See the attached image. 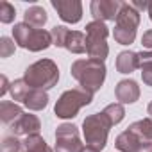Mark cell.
I'll return each mask as SVG.
<instances>
[{"label":"cell","mask_w":152,"mask_h":152,"mask_svg":"<svg viewBox=\"0 0 152 152\" xmlns=\"http://www.w3.org/2000/svg\"><path fill=\"white\" fill-rule=\"evenodd\" d=\"M147 150H148V152H152V145H150V147H148V148H147Z\"/></svg>","instance_id":"cell-35"},{"label":"cell","mask_w":152,"mask_h":152,"mask_svg":"<svg viewBox=\"0 0 152 152\" xmlns=\"http://www.w3.org/2000/svg\"><path fill=\"white\" fill-rule=\"evenodd\" d=\"M140 25V13L127 2L122 4V9L116 16V25L113 31L115 41L120 45H131L136 38V29Z\"/></svg>","instance_id":"cell-5"},{"label":"cell","mask_w":152,"mask_h":152,"mask_svg":"<svg viewBox=\"0 0 152 152\" xmlns=\"http://www.w3.org/2000/svg\"><path fill=\"white\" fill-rule=\"evenodd\" d=\"M115 95L120 100V104H132L140 99V86L132 79H124L116 84Z\"/></svg>","instance_id":"cell-12"},{"label":"cell","mask_w":152,"mask_h":152,"mask_svg":"<svg viewBox=\"0 0 152 152\" xmlns=\"http://www.w3.org/2000/svg\"><path fill=\"white\" fill-rule=\"evenodd\" d=\"M150 118H152V116H150Z\"/></svg>","instance_id":"cell-36"},{"label":"cell","mask_w":152,"mask_h":152,"mask_svg":"<svg viewBox=\"0 0 152 152\" xmlns=\"http://www.w3.org/2000/svg\"><path fill=\"white\" fill-rule=\"evenodd\" d=\"M102 115L109 120L111 125H116V124H120V122L124 120L125 109H124V106H122L120 102H118V104H109V106L102 111Z\"/></svg>","instance_id":"cell-21"},{"label":"cell","mask_w":152,"mask_h":152,"mask_svg":"<svg viewBox=\"0 0 152 152\" xmlns=\"http://www.w3.org/2000/svg\"><path fill=\"white\" fill-rule=\"evenodd\" d=\"M41 124L38 120V116L34 115H22L15 124H11V131L15 136H31V134H39Z\"/></svg>","instance_id":"cell-11"},{"label":"cell","mask_w":152,"mask_h":152,"mask_svg":"<svg viewBox=\"0 0 152 152\" xmlns=\"http://www.w3.org/2000/svg\"><path fill=\"white\" fill-rule=\"evenodd\" d=\"M11 54H15V41L6 36L0 38V57H9Z\"/></svg>","instance_id":"cell-26"},{"label":"cell","mask_w":152,"mask_h":152,"mask_svg":"<svg viewBox=\"0 0 152 152\" xmlns=\"http://www.w3.org/2000/svg\"><path fill=\"white\" fill-rule=\"evenodd\" d=\"M29 91H31V86H29L23 79H16L15 83H11L9 93H11V97H13L15 102H23V99L27 97Z\"/></svg>","instance_id":"cell-22"},{"label":"cell","mask_w":152,"mask_h":152,"mask_svg":"<svg viewBox=\"0 0 152 152\" xmlns=\"http://www.w3.org/2000/svg\"><path fill=\"white\" fill-rule=\"evenodd\" d=\"M141 79L147 86H152V64L141 66Z\"/></svg>","instance_id":"cell-27"},{"label":"cell","mask_w":152,"mask_h":152,"mask_svg":"<svg viewBox=\"0 0 152 152\" xmlns=\"http://www.w3.org/2000/svg\"><path fill=\"white\" fill-rule=\"evenodd\" d=\"M129 131H132L147 147L152 145V118H143L129 125Z\"/></svg>","instance_id":"cell-17"},{"label":"cell","mask_w":152,"mask_h":152,"mask_svg":"<svg viewBox=\"0 0 152 152\" xmlns=\"http://www.w3.org/2000/svg\"><path fill=\"white\" fill-rule=\"evenodd\" d=\"M141 45H143L145 48L152 50V29L143 32V36H141Z\"/></svg>","instance_id":"cell-29"},{"label":"cell","mask_w":152,"mask_h":152,"mask_svg":"<svg viewBox=\"0 0 152 152\" xmlns=\"http://www.w3.org/2000/svg\"><path fill=\"white\" fill-rule=\"evenodd\" d=\"M52 7L66 23H77L83 18V4L79 0H52Z\"/></svg>","instance_id":"cell-9"},{"label":"cell","mask_w":152,"mask_h":152,"mask_svg":"<svg viewBox=\"0 0 152 152\" xmlns=\"http://www.w3.org/2000/svg\"><path fill=\"white\" fill-rule=\"evenodd\" d=\"M131 6L140 13L141 9H148V2H138V0H134V2H131Z\"/></svg>","instance_id":"cell-31"},{"label":"cell","mask_w":152,"mask_h":152,"mask_svg":"<svg viewBox=\"0 0 152 152\" xmlns=\"http://www.w3.org/2000/svg\"><path fill=\"white\" fill-rule=\"evenodd\" d=\"M148 16H150V20H152V2L148 4Z\"/></svg>","instance_id":"cell-34"},{"label":"cell","mask_w":152,"mask_h":152,"mask_svg":"<svg viewBox=\"0 0 152 152\" xmlns=\"http://www.w3.org/2000/svg\"><path fill=\"white\" fill-rule=\"evenodd\" d=\"M68 31H70V29H66V27H63V25H56V27L50 31V34H52V41H54L56 47H63V45H64V39H66Z\"/></svg>","instance_id":"cell-25"},{"label":"cell","mask_w":152,"mask_h":152,"mask_svg":"<svg viewBox=\"0 0 152 152\" xmlns=\"http://www.w3.org/2000/svg\"><path fill=\"white\" fill-rule=\"evenodd\" d=\"M0 81H2V88H0V97H2V95H6V91L11 88V84L7 83V77H6V75H2V77H0Z\"/></svg>","instance_id":"cell-30"},{"label":"cell","mask_w":152,"mask_h":152,"mask_svg":"<svg viewBox=\"0 0 152 152\" xmlns=\"http://www.w3.org/2000/svg\"><path fill=\"white\" fill-rule=\"evenodd\" d=\"M23 81L32 90H50L59 81V68L52 59H39L27 66L23 73Z\"/></svg>","instance_id":"cell-2"},{"label":"cell","mask_w":152,"mask_h":152,"mask_svg":"<svg viewBox=\"0 0 152 152\" xmlns=\"http://www.w3.org/2000/svg\"><path fill=\"white\" fill-rule=\"evenodd\" d=\"M22 115L23 111L16 102H9V100L0 102V118H2L4 124H15Z\"/></svg>","instance_id":"cell-18"},{"label":"cell","mask_w":152,"mask_h":152,"mask_svg":"<svg viewBox=\"0 0 152 152\" xmlns=\"http://www.w3.org/2000/svg\"><path fill=\"white\" fill-rule=\"evenodd\" d=\"M47 104H48V95L43 90H32L31 88V91L23 99V106L31 111H41L47 107Z\"/></svg>","instance_id":"cell-16"},{"label":"cell","mask_w":152,"mask_h":152,"mask_svg":"<svg viewBox=\"0 0 152 152\" xmlns=\"http://www.w3.org/2000/svg\"><path fill=\"white\" fill-rule=\"evenodd\" d=\"M136 68H140V61H138V54L131 52V50H124L118 54L116 57V70L120 73H132Z\"/></svg>","instance_id":"cell-15"},{"label":"cell","mask_w":152,"mask_h":152,"mask_svg":"<svg viewBox=\"0 0 152 152\" xmlns=\"http://www.w3.org/2000/svg\"><path fill=\"white\" fill-rule=\"evenodd\" d=\"M83 152H100V150H97V148H93V147H88V145H86V147L83 148Z\"/></svg>","instance_id":"cell-32"},{"label":"cell","mask_w":152,"mask_h":152,"mask_svg":"<svg viewBox=\"0 0 152 152\" xmlns=\"http://www.w3.org/2000/svg\"><path fill=\"white\" fill-rule=\"evenodd\" d=\"M70 72H72V77L81 84V88L90 91L91 95L97 93L106 81L104 61H97V59H90V57L77 59V61H73Z\"/></svg>","instance_id":"cell-1"},{"label":"cell","mask_w":152,"mask_h":152,"mask_svg":"<svg viewBox=\"0 0 152 152\" xmlns=\"http://www.w3.org/2000/svg\"><path fill=\"white\" fill-rule=\"evenodd\" d=\"M23 141H20L16 136H6L0 147V152H22Z\"/></svg>","instance_id":"cell-23"},{"label":"cell","mask_w":152,"mask_h":152,"mask_svg":"<svg viewBox=\"0 0 152 152\" xmlns=\"http://www.w3.org/2000/svg\"><path fill=\"white\" fill-rule=\"evenodd\" d=\"M93 100V95L83 88H73V90H68L64 91L59 100L56 102V107H54V113L57 118H73L77 116V113L81 111V107L91 104Z\"/></svg>","instance_id":"cell-4"},{"label":"cell","mask_w":152,"mask_h":152,"mask_svg":"<svg viewBox=\"0 0 152 152\" xmlns=\"http://www.w3.org/2000/svg\"><path fill=\"white\" fill-rule=\"evenodd\" d=\"M115 145H116V148H118L120 152H141V150H147V148H148V147H147L132 131H129V129L118 134Z\"/></svg>","instance_id":"cell-13"},{"label":"cell","mask_w":152,"mask_h":152,"mask_svg":"<svg viewBox=\"0 0 152 152\" xmlns=\"http://www.w3.org/2000/svg\"><path fill=\"white\" fill-rule=\"evenodd\" d=\"M63 48L70 50L72 54H84L86 52V34L79 31H68Z\"/></svg>","instance_id":"cell-14"},{"label":"cell","mask_w":152,"mask_h":152,"mask_svg":"<svg viewBox=\"0 0 152 152\" xmlns=\"http://www.w3.org/2000/svg\"><path fill=\"white\" fill-rule=\"evenodd\" d=\"M113 125L102 113H95L84 118L83 122V132L88 147H93L97 150H102L107 143V134Z\"/></svg>","instance_id":"cell-6"},{"label":"cell","mask_w":152,"mask_h":152,"mask_svg":"<svg viewBox=\"0 0 152 152\" xmlns=\"http://www.w3.org/2000/svg\"><path fill=\"white\" fill-rule=\"evenodd\" d=\"M23 148L27 152H54L39 134H31L23 140Z\"/></svg>","instance_id":"cell-20"},{"label":"cell","mask_w":152,"mask_h":152,"mask_svg":"<svg viewBox=\"0 0 152 152\" xmlns=\"http://www.w3.org/2000/svg\"><path fill=\"white\" fill-rule=\"evenodd\" d=\"M79 129L73 124H61L56 131V152H83Z\"/></svg>","instance_id":"cell-8"},{"label":"cell","mask_w":152,"mask_h":152,"mask_svg":"<svg viewBox=\"0 0 152 152\" xmlns=\"http://www.w3.org/2000/svg\"><path fill=\"white\" fill-rule=\"evenodd\" d=\"M138 61H140V68L145 64H152V50L148 52H138Z\"/></svg>","instance_id":"cell-28"},{"label":"cell","mask_w":152,"mask_h":152,"mask_svg":"<svg viewBox=\"0 0 152 152\" xmlns=\"http://www.w3.org/2000/svg\"><path fill=\"white\" fill-rule=\"evenodd\" d=\"M23 16H25V23L31 25V27H34V29H41V27L47 23V20H48L47 11H45L43 7H39V6L29 7Z\"/></svg>","instance_id":"cell-19"},{"label":"cell","mask_w":152,"mask_h":152,"mask_svg":"<svg viewBox=\"0 0 152 152\" xmlns=\"http://www.w3.org/2000/svg\"><path fill=\"white\" fill-rule=\"evenodd\" d=\"M109 36V29L104 22L93 20L86 25V52L90 59L104 61L109 54V47L106 43V38Z\"/></svg>","instance_id":"cell-7"},{"label":"cell","mask_w":152,"mask_h":152,"mask_svg":"<svg viewBox=\"0 0 152 152\" xmlns=\"http://www.w3.org/2000/svg\"><path fill=\"white\" fill-rule=\"evenodd\" d=\"M13 38L18 47L27 48L31 52H39V50H45L50 45H54L50 32H47L43 29H34V27L27 25L25 22L16 23L13 27Z\"/></svg>","instance_id":"cell-3"},{"label":"cell","mask_w":152,"mask_h":152,"mask_svg":"<svg viewBox=\"0 0 152 152\" xmlns=\"http://www.w3.org/2000/svg\"><path fill=\"white\" fill-rule=\"evenodd\" d=\"M15 16H16L15 7L9 2L2 0V2H0V22H2V23H11L15 20Z\"/></svg>","instance_id":"cell-24"},{"label":"cell","mask_w":152,"mask_h":152,"mask_svg":"<svg viewBox=\"0 0 152 152\" xmlns=\"http://www.w3.org/2000/svg\"><path fill=\"white\" fill-rule=\"evenodd\" d=\"M122 4L124 2H118V0H93L90 4V9L95 20L106 22V20H116Z\"/></svg>","instance_id":"cell-10"},{"label":"cell","mask_w":152,"mask_h":152,"mask_svg":"<svg viewBox=\"0 0 152 152\" xmlns=\"http://www.w3.org/2000/svg\"><path fill=\"white\" fill-rule=\"evenodd\" d=\"M147 113H148V115H150V116H152V102H150V104H148V107H147Z\"/></svg>","instance_id":"cell-33"}]
</instances>
